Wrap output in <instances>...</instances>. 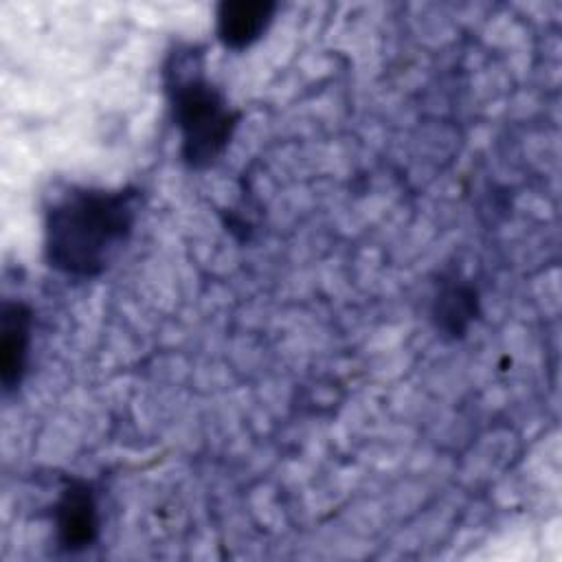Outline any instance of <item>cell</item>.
<instances>
[{
  "label": "cell",
  "instance_id": "cell-1",
  "mask_svg": "<svg viewBox=\"0 0 562 562\" xmlns=\"http://www.w3.org/2000/svg\"><path fill=\"white\" fill-rule=\"evenodd\" d=\"M140 211L136 187H68L44 211V259L72 279H94L130 241Z\"/></svg>",
  "mask_w": 562,
  "mask_h": 562
},
{
  "label": "cell",
  "instance_id": "cell-2",
  "mask_svg": "<svg viewBox=\"0 0 562 562\" xmlns=\"http://www.w3.org/2000/svg\"><path fill=\"white\" fill-rule=\"evenodd\" d=\"M162 83L171 121L180 134L182 162L193 171L209 169L231 145L241 112L209 79L200 46H176L165 59Z\"/></svg>",
  "mask_w": 562,
  "mask_h": 562
},
{
  "label": "cell",
  "instance_id": "cell-3",
  "mask_svg": "<svg viewBox=\"0 0 562 562\" xmlns=\"http://www.w3.org/2000/svg\"><path fill=\"white\" fill-rule=\"evenodd\" d=\"M55 542L64 553H81L99 538V503L94 487L83 479H66L53 503Z\"/></svg>",
  "mask_w": 562,
  "mask_h": 562
},
{
  "label": "cell",
  "instance_id": "cell-4",
  "mask_svg": "<svg viewBox=\"0 0 562 562\" xmlns=\"http://www.w3.org/2000/svg\"><path fill=\"white\" fill-rule=\"evenodd\" d=\"M33 334V310L24 301L7 299L2 303V325H0V380L4 393L22 384L29 349Z\"/></svg>",
  "mask_w": 562,
  "mask_h": 562
},
{
  "label": "cell",
  "instance_id": "cell-5",
  "mask_svg": "<svg viewBox=\"0 0 562 562\" xmlns=\"http://www.w3.org/2000/svg\"><path fill=\"white\" fill-rule=\"evenodd\" d=\"M274 11L272 0H222L215 9L217 40L231 50H244L266 33Z\"/></svg>",
  "mask_w": 562,
  "mask_h": 562
},
{
  "label": "cell",
  "instance_id": "cell-6",
  "mask_svg": "<svg viewBox=\"0 0 562 562\" xmlns=\"http://www.w3.org/2000/svg\"><path fill=\"white\" fill-rule=\"evenodd\" d=\"M479 290L472 281L450 277L439 283L432 299V321L437 331L450 338H461L479 314Z\"/></svg>",
  "mask_w": 562,
  "mask_h": 562
}]
</instances>
